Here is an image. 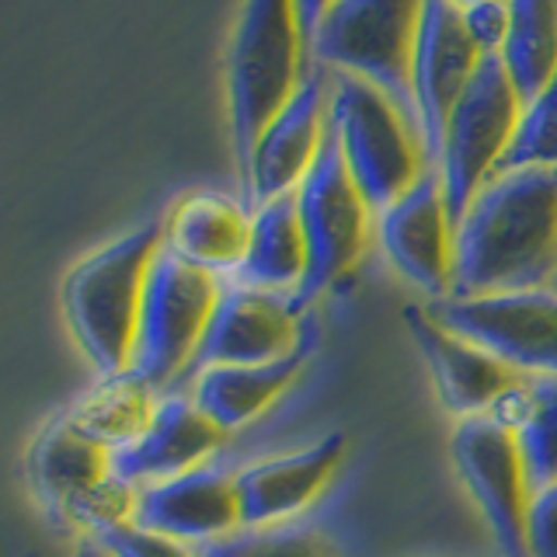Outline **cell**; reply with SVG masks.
I'll use <instances>...</instances> for the list:
<instances>
[{
	"label": "cell",
	"instance_id": "6da1fadb",
	"mask_svg": "<svg viewBox=\"0 0 557 557\" xmlns=\"http://www.w3.org/2000/svg\"><path fill=\"white\" fill-rule=\"evenodd\" d=\"M557 283V168H505L457 220V300L533 293Z\"/></svg>",
	"mask_w": 557,
	"mask_h": 557
},
{
	"label": "cell",
	"instance_id": "7a4b0ae2",
	"mask_svg": "<svg viewBox=\"0 0 557 557\" xmlns=\"http://www.w3.org/2000/svg\"><path fill=\"white\" fill-rule=\"evenodd\" d=\"M307 57L310 46L300 4L251 0L237 11L223 60L237 185L248 178L251 157L265 129L286 112V104L307 81Z\"/></svg>",
	"mask_w": 557,
	"mask_h": 557
},
{
	"label": "cell",
	"instance_id": "3957f363",
	"mask_svg": "<svg viewBox=\"0 0 557 557\" xmlns=\"http://www.w3.org/2000/svg\"><path fill=\"white\" fill-rule=\"evenodd\" d=\"M161 248L164 223H144L77 261L66 275V327L101 376L129 373L147 275Z\"/></svg>",
	"mask_w": 557,
	"mask_h": 557
},
{
	"label": "cell",
	"instance_id": "277c9868",
	"mask_svg": "<svg viewBox=\"0 0 557 557\" xmlns=\"http://www.w3.org/2000/svg\"><path fill=\"white\" fill-rule=\"evenodd\" d=\"M300 14L313 60L335 66L342 77L373 84L414 122L411 60L422 4L414 0H342V4H300Z\"/></svg>",
	"mask_w": 557,
	"mask_h": 557
},
{
	"label": "cell",
	"instance_id": "5b68a950",
	"mask_svg": "<svg viewBox=\"0 0 557 557\" xmlns=\"http://www.w3.org/2000/svg\"><path fill=\"white\" fill-rule=\"evenodd\" d=\"M331 136L362 199L380 216L429 171V157L414 122L359 77L331 84Z\"/></svg>",
	"mask_w": 557,
	"mask_h": 557
},
{
	"label": "cell",
	"instance_id": "8992f818",
	"mask_svg": "<svg viewBox=\"0 0 557 557\" xmlns=\"http://www.w3.org/2000/svg\"><path fill=\"white\" fill-rule=\"evenodd\" d=\"M527 104L505 74L498 57H484L463 95L453 104L443 133V150L435 171L443 178L449 216L457 223L478 191L502 171L509 157Z\"/></svg>",
	"mask_w": 557,
	"mask_h": 557
},
{
	"label": "cell",
	"instance_id": "52a82bcc",
	"mask_svg": "<svg viewBox=\"0 0 557 557\" xmlns=\"http://www.w3.org/2000/svg\"><path fill=\"white\" fill-rule=\"evenodd\" d=\"M220 296L223 283L216 275L188 265L168 248L157 251L139 307L129 373L161 391L191 370Z\"/></svg>",
	"mask_w": 557,
	"mask_h": 557
},
{
	"label": "cell",
	"instance_id": "ba28073f",
	"mask_svg": "<svg viewBox=\"0 0 557 557\" xmlns=\"http://www.w3.org/2000/svg\"><path fill=\"white\" fill-rule=\"evenodd\" d=\"M296 209H300L307 240V275L300 289L293 293V304L300 310L348 278L366 251V237H370L373 209L348 174L331 129L318 161L296 188Z\"/></svg>",
	"mask_w": 557,
	"mask_h": 557
},
{
	"label": "cell",
	"instance_id": "9c48e42d",
	"mask_svg": "<svg viewBox=\"0 0 557 557\" xmlns=\"http://www.w3.org/2000/svg\"><path fill=\"white\" fill-rule=\"evenodd\" d=\"M453 467L505 557H530L527 519L533 484L512 425L498 414L460 418L449 435Z\"/></svg>",
	"mask_w": 557,
	"mask_h": 557
},
{
	"label": "cell",
	"instance_id": "30bf717a",
	"mask_svg": "<svg viewBox=\"0 0 557 557\" xmlns=\"http://www.w3.org/2000/svg\"><path fill=\"white\" fill-rule=\"evenodd\" d=\"M432 318L481 345L519 376H557V293H502L435 300Z\"/></svg>",
	"mask_w": 557,
	"mask_h": 557
},
{
	"label": "cell",
	"instance_id": "8fae6325",
	"mask_svg": "<svg viewBox=\"0 0 557 557\" xmlns=\"http://www.w3.org/2000/svg\"><path fill=\"white\" fill-rule=\"evenodd\" d=\"M481 60L484 52L470 39L460 4H443V0L422 4L411 60V101L429 168H435V161H440L446 119L457 98L463 95V87L470 84V77H474V70L481 66Z\"/></svg>",
	"mask_w": 557,
	"mask_h": 557
},
{
	"label": "cell",
	"instance_id": "7c38bea8",
	"mask_svg": "<svg viewBox=\"0 0 557 557\" xmlns=\"http://www.w3.org/2000/svg\"><path fill=\"white\" fill-rule=\"evenodd\" d=\"M453 237L457 223L449 216L443 178L435 168L380 213V244L391 265L411 286L429 293L432 304L453 293Z\"/></svg>",
	"mask_w": 557,
	"mask_h": 557
},
{
	"label": "cell",
	"instance_id": "4fadbf2b",
	"mask_svg": "<svg viewBox=\"0 0 557 557\" xmlns=\"http://www.w3.org/2000/svg\"><path fill=\"white\" fill-rule=\"evenodd\" d=\"M405 324L418 345V352L425 356L429 373L435 380V391L449 414L478 418V414H498L509 397L522 387V380L512 366H505L492 352H484L481 345L460 338L457 331H449L432 318L429 307L411 304L405 310Z\"/></svg>",
	"mask_w": 557,
	"mask_h": 557
},
{
	"label": "cell",
	"instance_id": "5bb4252c",
	"mask_svg": "<svg viewBox=\"0 0 557 557\" xmlns=\"http://www.w3.org/2000/svg\"><path fill=\"white\" fill-rule=\"evenodd\" d=\"M331 129V81L321 70H310L300 91L293 95L286 112L278 115L261 136L251 157L248 178L240 182V202L255 209L300 188L307 171L318 161V153Z\"/></svg>",
	"mask_w": 557,
	"mask_h": 557
},
{
	"label": "cell",
	"instance_id": "9a60e30c",
	"mask_svg": "<svg viewBox=\"0 0 557 557\" xmlns=\"http://www.w3.org/2000/svg\"><path fill=\"white\" fill-rule=\"evenodd\" d=\"M304 348L296 304L278 293L251 286H223V296L213 310L199 345L196 370L209 366H261L293 356Z\"/></svg>",
	"mask_w": 557,
	"mask_h": 557
},
{
	"label": "cell",
	"instance_id": "2e32d148",
	"mask_svg": "<svg viewBox=\"0 0 557 557\" xmlns=\"http://www.w3.org/2000/svg\"><path fill=\"white\" fill-rule=\"evenodd\" d=\"M348 440L342 432L324 435L321 443L304 446L286 457L258 460L234 474L240 522L244 530H265L310 509L324 495V487L335 481L345 460Z\"/></svg>",
	"mask_w": 557,
	"mask_h": 557
},
{
	"label": "cell",
	"instance_id": "e0dca14e",
	"mask_svg": "<svg viewBox=\"0 0 557 557\" xmlns=\"http://www.w3.org/2000/svg\"><path fill=\"white\" fill-rule=\"evenodd\" d=\"M136 527L182 540L188 547L244 530L234 474L199 467L191 474L136 487Z\"/></svg>",
	"mask_w": 557,
	"mask_h": 557
},
{
	"label": "cell",
	"instance_id": "ac0fdd59",
	"mask_svg": "<svg viewBox=\"0 0 557 557\" xmlns=\"http://www.w3.org/2000/svg\"><path fill=\"white\" fill-rule=\"evenodd\" d=\"M223 440L226 432L199 411L196 400L168 397L129 446L112 449V470L133 487L171 481L199 470Z\"/></svg>",
	"mask_w": 557,
	"mask_h": 557
},
{
	"label": "cell",
	"instance_id": "d6986e66",
	"mask_svg": "<svg viewBox=\"0 0 557 557\" xmlns=\"http://www.w3.org/2000/svg\"><path fill=\"white\" fill-rule=\"evenodd\" d=\"M112 478V449L77 429L70 411L52 414L28 446V481L35 495L70 527H74L84 502Z\"/></svg>",
	"mask_w": 557,
	"mask_h": 557
},
{
	"label": "cell",
	"instance_id": "ffe728a7",
	"mask_svg": "<svg viewBox=\"0 0 557 557\" xmlns=\"http://www.w3.org/2000/svg\"><path fill=\"white\" fill-rule=\"evenodd\" d=\"M251 240V209L220 191H188L164 223V248L188 265L223 278L244 265Z\"/></svg>",
	"mask_w": 557,
	"mask_h": 557
},
{
	"label": "cell",
	"instance_id": "44dd1931",
	"mask_svg": "<svg viewBox=\"0 0 557 557\" xmlns=\"http://www.w3.org/2000/svg\"><path fill=\"white\" fill-rule=\"evenodd\" d=\"M304 362H307V345L296 348L286 359L261 362V366H209V370H199L188 397L223 432H234L265 414L300 380Z\"/></svg>",
	"mask_w": 557,
	"mask_h": 557
},
{
	"label": "cell",
	"instance_id": "7402d4cb",
	"mask_svg": "<svg viewBox=\"0 0 557 557\" xmlns=\"http://www.w3.org/2000/svg\"><path fill=\"white\" fill-rule=\"evenodd\" d=\"M307 275V240L300 209H296V191L251 209V240L244 265L237 269V286L283 293L300 289Z\"/></svg>",
	"mask_w": 557,
	"mask_h": 557
},
{
	"label": "cell",
	"instance_id": "603a6c76",
	"mask_svg": "<svg viewBox=\"0 0 557 557\" xmlns=\"http://www.w3.org/2000/svg\"><path fill=\"white\" fill-rule=\"evenodd\" d=\"M522 104H533L557 74V4L516 0L509 4V32L495 52Z\"/></svg>",
	"mask_w": 557,
	"mask_h": 557
},
{
	"label": "cell",
	"instance_id": "cb8c5ba5",
	"mask_svg": "<svg viewBox=\"0 0 557 557\" xmlns=\"http://www.w3.org/2000/svg\"><path fill=\"white\" fill-rule=\"evenodd\" d=\"M157 405L161 400H153L150 383H144L136 373H119V376H101L98 387L87 397H81L77 408H70V418L95 443L122 449L150 425Z\"/></svg>",
	"mask_w": 557,
	"mask_h": 557
},
{
	"label": "cell",
	"instance_id": "d4e9b609",
	"mask_svg": "<svg viewBox=\"0 0 557 557\" xmlns=\"http://www.w3.org/2000/svg\"><path fill=\"white\" fill-rule=\"evenodd\" d=\"M498 418L516 432L533 495L557 484V376H527Z\"/></svg>",
	"mask_w": 557,
	"mask_h": 557
},
{
	"label": "cell",
	"instance_id": "484cf974",
	"mask_svg": "<svg viewBox=\"0 0 557 557\" xmlns=\"http://www.w3.org/2000/svg\"><path fill=\"white\" fill-rule=\"evenodd\" d=\"M196 557H342L327 536L304 527L237 530L196 547Z\"/></svg>",
	"mask_w": 557,
	"mask_h": 557
},
{
	"label": "cell",
	"instance_id": "4316f807",
	"mask_svg": "<svg viewBox=\"0 0 557 557\" xmlns=\"http://www.w3.org/2000/svg\"><path fill=\"white\" fill-rule=\"evenodd\" d=\"M505 168H557V74L522 112L516 144L502 171Z\"/></svg>",
	"mask_w": 557,
	"mask_h": 557
},
{
	"label": "cell",
	"instance_id": "83f0119b",
	"mask_svg": "<svg viewBox=\"0 0 557 557\" xmlns=\"http://www.w3.org/2000/svg\"><path fill=\"white\" fill-rule=\"evenodd\" d=\"M98 540L115 557H196V547L182 544V540H171L164 533L144 530V527H136V522L115 527L109 533H101Z\"/></svg>",
	"mask_w": 557,
	"mask_h": 557
},
{
	"label": "cell",
	"instance_id": "f1b7e54d",
	"mask_svg": "<svg viewBox=\"0 0 557 557\" xmlns=\"http://www.w3.org/2000/svg\"><path fill=\"white\" fill-rule=\"evenodd\" d=\"M463 8V25L470 39L478 42L484 57H495L509 32V4H495V0H481V4H460Z\"/></svg>",
	"mask_w": 557,
	"mask_h": 557
},
{
	"label": "cell",
	"instance_id": "f546056e",
	"mask_svg": "<svg viewBox=\"0 0 557 557\" xmlns=\"http://www.w3.org/2000/svg\"><path fill=\"white\" fill-rule=\"evenodd\" d=\"M530 557H557V484L536 492L527 519Z\"/></svg>",
	"mask_w": 557,
	"mask_h": 557
},
{
	"label": "cell",
	"instance_id": "4dcf8cb0",
	"mask_svg": "<svg viewBox=\"0 0 557 557\" xmlns=\"http://www.w3.org/2000/svg\"><path fill=\"white\" fill-rule=\"evenodd\" d=\"M74 557H115L109 547H104L101 544V540L98 536H81V544H77V550H74Z\"/></svg>",
	"mask_w": 557,
	"mask_h": 557
}]
</instances>
